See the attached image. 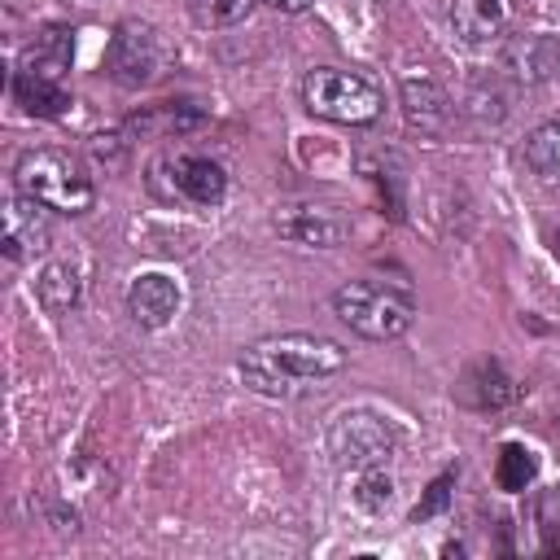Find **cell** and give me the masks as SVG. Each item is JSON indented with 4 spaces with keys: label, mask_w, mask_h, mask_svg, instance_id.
I'll use <instances>...</instances> for the list:
<instances>
[{
    "label": "cell",
    "mask_w": 560,
    "mask_h": 560,
    "mask_svg": "<svg viewBox=\"0 0 560 560\" xmlns=\"http://www.w3.org/2000/svg\"><path fill=\"white\" fill-rule=\"evenodd\" d=\"M446 18L464 44L481 48V44L499 39V31H503V0H451Z\"/></svg>",
    "instance_id": "11"
},
{
    "label": "cell",
    "mask_w": 560,
    "mask_h": 560,
    "mask_svg": "<svg viewBox=\"0 0 560 560\" xmlns=\"http://www.w3.org/2000/svg\"><path fill=\"white\" fill-rule=\"evenodd\" d=\"M70 31H61V26H52V31H44L35 44H31V57L22 61V70H35V74H48V79H61V70L70 66Z\"/></svg>",
    "instance_id": "16"
},
{
    "label": "cell",
    "mask_w": 560,
    "mask_h": 560,
    "mask_svg": "<svg viewBox=\"0 0 560 560\" xmlns=\"http://www.w3.org/2000/svg\"><path fill=\"white\" fill-rule=\"evenodd\" d=\"M525 162H529L534 175L560 184V118H551V122H542V127L529 131V140H525Z\"/></svg>",
    "instance_id": "15"
},
{
    "label": "cell",
    "mask_w": 560,
    "mask_h": 560,
    "mask_svg": "<svg viewBox=\"0 0 560 560\" xmlns=\"http://www.w3.org/2000/svg\"><path fill=\"white\" fill-rule=\"evenodd\" d=\"M302 105L324 118V122H341V127H368L381 118L385 96L381 88L359 74V70H341V66H315L302 79Z\"/></svg>",
    "instance_id": "4"
},
{
    "label": "cell",
    "mask_w": 560,
    "mask_h": 560,
    "mask_svg": "<svg viewBox=\"0 0 560 560\" xmlns=\"http://www.w3.org/2000/svg\"><path fill=\"white\" fill-rule=\"evenodd\" d=\"M389 499H394V481H389V472H385L381 464L363 468L359 490H354V503L368 508V512H381V508H389Z\"/></svg>",
    "instance_id": "19"
},
{
    "label": "cell",
    "mask_w": 560,
    "mask_h": 560,
    "mask_svg": "<svg viewBox=\"0 0 560 560\" xmlns=\"http://www.w3.org/2000/svg\"><path fill=\"white\" fill-rule=\"evenodd\" d=\"M394 442H398L394 424L372 411H346V416H337V424L328 433V451L337 455V464H350V468L385 464Z\"/></svg>",
    "instance_id": "7"
},
{
    "label": "cell",
    "mask_w": 560,
    "mask_h": 560,
    "mask_svg": "<svg viewBox=\"0 0 560 560\" xmlns=\"http://www.w3.org/2000/svg\"><path fill=\"white\" fill-rule=\"evenodd\" d=\"M13 92H18V105L26 114H39V118H61L66 105H74L70 92L61 88V79H48V74H35V70H18Z\"/></svg>",
    "instance_id": "12"
},
{
    "label": "cell",
    "mask_w": 560,
    "mask_h": 560,
    "mask_svg": "<svg viewBox=\"0 0 560 560\" xmlns=\"http://www.w3.org/2000/svg\"><path fill=\"white\" fill-rule=\"evenodd\" d=\"M44 245H48V206H39L26 192L9 197V206H4V258L18 262Z\"/></svg>",
    "instance_id": "9"
},
{
    "label": "cell",
    "mask_w": 560,
    "mask_h": 560,
    "mask_svg": "<svg viewBox=\"0 0 560 560\" xmlns=\"http://www.w3.org/2000/svg\"><path fill=\"white\" fill-rule=\"evenodd\" d=\"M13 179H18V192L35 197L39 206H48L57 214H88L96 201V184L70 149H52V144L26 149L18 158Z\"/></svg>",
    "instance_id": "2"
},
{
    "label": "cell",
    "mask_w": 560,
    "mask_h": 560,
    "mask_svg": "<svg viewBox=\"0 0 560 560\" xmlns=\"http://www.w3.org/2000/svg\"><path fill=\"white\" fill-rule=\"evenodd\" d=\"M35 293H39L44 311L61 315V311H70L79 302V271L70 262H48L39 271V280H35Z\"/></svg>",
    "instance_id": "14"
},
{
    "label": "cell",
    "mask_w": 560,
    "mask_h": 560,
    "mask_svg": "<svg viewBox=\"0 0 560 560\" xmlns=\"http://www.w3.org/2000/svg\"><path fill=\"white\" fill-rule=\"evenodd\" d=\"M127 311L140 328H166L179 311V284L162 271H144L127 289Z\"/></svg>",
    "instance_id": "10"
},
{
    "label": "cell",
    "mask_w": 560,
    "mask_h": 560,
    "mask_svg": "<svg viewBox=\"0 0 560 560\" xmlns=\"http://www.w3.org/2000/svg\"><path fill=\"white\" fill-rule=\"evenodd\" d=\"M271 228L293 241V245H311V249H332L350 236V219L337 206H319V201H289L271 214Z\"/></svg>",
    "instance_id": "8"
},
{
    "label": "cell",
    "mask_w": 560,
    "mask_h": 560,
    "mask_svg": "<svg viewBox=\"0 0 560 560\" xmlns=\"http://www.w3.org/2000/svg\"><path fill=\"white\" fill-rule=\"evenodd\" d=\"M346 368V350L319 332H276L254 341L241 354V376L258 394H293L311 381L337 376Z\"/></svg>",
    "instance_id": "1"
},
{
    "label": "cell",
    "mask_w": 560,
    "mask_h": 560,
    "mask_svg": "<svg viewBox=\"0 0 560 560\" xmlns=\"http://www.w3.org/2000/svg\"><path fill=\"white\" fill-rule=\"evenodd\" d=\"M402 109H407V122L411 127H420V131H438L442 122H446V114H451V101H446V92L438 88V83H429V79H407L402 83Z\"/></svg>",
    "instance_id": "13"
},
{
    "label": "cell",
    "mask_w": 560,
    "mask_h": 560,
    "mask_svg": "<svg viewBox=\"0 0 560 560\" xmlns=\"http://www.w3.org/2000/svg\"><path fill=\"white\" fill-rule=\"evenodd\" d=\"M556 249H560V228H556Z\"/></svg>",
    "instance_id": "22"
},
{
    "label": "cell",
    "mask_w": 560,
    "mask_h": 560,
    "mask_svg": "<svg viewBox=\"0 0 560 560\" xmlns=\"http://www.w3.org/2000/svg\"><path fill=\"white\" fill-rule=\"evenodd\" d=\"M451 486H455V472H442V477H438V481L429 486V494H424V499H420V503L411 508V521L420 525V521L438 516V512H442V508L451 503Z\"/></svg>",
    "instance_id": "20"
},
{
    "label": "cell",
    "mask_w": 560,
    "mask_h": 560,
    "mask_svg": "<svg viewBox=\"0 0 560 560\" xmlns=\"http://www.w3.org/2000/svg\"><path fill=\"white\" fill-rule=\"evenodd\" d=\"M166 57H171V52H166L162 31L131 18V22H118V26H114L105 66H109V74H114L122 88H144V83H153V79L162 74Z\"/></svg>",
    "instance_id": "6"
},
{
    "label": "cell",
    "mask_w": 560,
    "mask_h": 560,
    "mask_svg": "<svg viewBox=\"0 0 560 560\" xmlns=\"http://www.w3.org/2000/svg\"><path fill=\"white\" fill-rule=\"evenodd\" d=\"M149 188L166 201H184V206H219L228 192V175L219 162L201 158V153H162L149 166Z\"/></svg>",
    "instance_id": "5"
},
{
    "label": "cell",
    "mask_w": 560,
    "mask_h": 560,
    "mask_svg": "<svg viewBox=\"0 0 560 560\" xmlns=\"http://www.w3.org/2000/svg\"><path fill=\"white\" fill-rule=\"evenodd\" d=\"M534 472H538V455H534L529 446H521V442H503V446H499V459H494V481H499V490L516 494V490H525V486L534 481Z\"/></svg>",
    "instance_id": "17"
},
{
    "label": "cell",
    "mask_w": 560,
    "mask_h": 560,
    "mask_svg": "<svg viewBox=\"0 0 560 560\" xmlns=\"http://www.w3.org/2000/svg\"><path fill=\"white\" fill-rule=\"evenodd\" d=\"M254 4H258V0H188V13H192L197 26L219 31V26H236V22H245Z\"/></svg>",
    "instance_id": "18"
},
{
    "label": "cell",
    "mask_w": 560,
    "mask_h": 560,
    "mask_svg": "<svg viewBox=\"0 0 560 560\" xmlns=\"http://www.w3.org/2000/svg\"><path fill=\"white\" fill-rule=\"evenodd\" d=\"M332 311L363 341H398L416 324V298L389 280H346L332 293Z\"/></svg>",
    "instance_id": "3"
},
{
    "label": "cell",
    "mask_w": 560,
    "mask_h": 560,
    "mask_svg": "<svg viewBox=\"0 0 560 560\" xmlns=\"http://www.w3.org/2000/svg\"><path fill=\"white\" fill-rule=\"evenodd\" d=\"M267 9H276V13H306L315 0H262Z\"/></svg>",
    "instance_id": "21"
}]
</instances>
